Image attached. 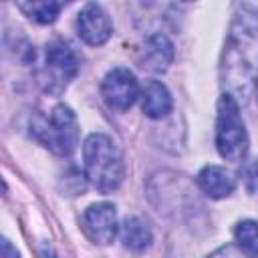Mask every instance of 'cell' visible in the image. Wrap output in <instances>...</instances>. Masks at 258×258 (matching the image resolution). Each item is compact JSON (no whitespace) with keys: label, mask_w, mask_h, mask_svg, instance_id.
I'll return each mask as SVG.
<instances>
[{"label":"cell","mask_w":258,"mask_h":258,"mask_svg":"<svg viewBox=\"0 0 258 258\" xmlns=\"http://www.w3.org/2000/svg\"><path fill=\"white\" fill-rule=\"evenodd\" d=\"M224 91L240 105L246 103L258 85V4H238L222 54Z\"/></svg>","instance_id":"6da1fadb"},{"label":"cell","mask_w":258,"mask_h":258,"mask_svg":"<svg viewBox=\"0 0 258 258\" xmlns=\"http://www.w3.org/2000/svg\"><path fill=\"white\" fill-rule=\"evenodd\" d=\"M83 161L87 179L101 191H115L125 179V161L117 143L105 133H91L83 141Z\"/></svg>","instance_id":"7a4b0ae2"},{"label":"cell","mask_w":258,"mask_h":258,"mask_svg":"<svg viewBox=\"0 0 258 258\" xmlns=\"http://www.w3.org/2000/svg\"><path fill=\"white\" fill-rule=\"evenodd\" d=\"M30 135L56 155H71L79 145V123L73 109L58 103L48 115L34 113L30 119Z\"/></svg>","instance_id":"3957f363"},{"label":"cell","mask_w":258,"mask_h":258,"mask_svg":"<svg viewBox=\"0 0 258 258\" xmlns=\"http://www.w3.org/2000/svg\"><path fill=\"white\" fill-rule=\"evenodd\" d=\"M77 73H79V62L73 48L60 38L48 40L42 50V60L36 69L38 87L46 95L58 97L67 91V87L77 77Z\"/></svg>","instance_id":"277c9868"},{"label":"cell","mask_w":258,"mask_h":258,"mask_svg":"<svg viewBox=\"0 0 258 258\" xmlns=\"http://www.w3.org/2000/svg\"><path fill=\"white\" fill-rule=\"evenodd\" d=\"M216 149L226 161H242L248 153V133L240 115V105L224 93L216 109Z\"/></svg>","instance_id":"5b68a950"},{"label":"cell","mask_w":258,"mask_h":258,"mask_svg":"<svg viewBox=\"0 0 258 258\" xmlns=\"http://www.w3.org/2000/svg\"><path fill=\"white\" fill-rule=\"evenodd\" d=\"M149 200L157 206V212L161 214H173L177 212H189V204L198 206L196 189L191 181L175 171H159L151 175L149 179Z\"/></svg>","instance_id":"8992f818"},{"label":"cell","mask_w":258,"mask_h":258,"mask_svg":"<svg viewBox=\"0 0 258 258\" xmlns=\"http://www.w3.org/2000/svg\"><path fill=\"white\" fill-rule=\"evenodd\" d=\"M139 95L141 87L137 83V77L125 67L111 69L101 81V97L115 111H127L129 107H133Z\"/></svg>","instance_id":"52a82bcc"},{"label":"cell","mask_w":258,"mask_h":258,"mask_svg":"<svg viewBox=\"0 0 258 258\" xmlns=\"http://www.w3.org/2000/svg\"><path fill=\"white\" fill-rule=\"evenodd\" d=\"M81 230L93 244H99V246L111 244L119 234L115 206L109 202L91 204L81 216Z\"/></svg>","instance_id":"ba28073f"},{"label":"cell","mask_w":258,"mask_h":258,"mask_svg":"<svg viewBox=\"0 0 258 258\" xmlns=\"http://www.w3.org/2000/svg\"><path fill=\"white\" fill-rule=\"evenodd\" d=\"M77 32L87 44L101 46L111 38L113 24L101 4L89 2L81 8V12L77 16Z\"/></svg>","instance_id":"9c48e42d"},{"label":"cell","mask_w":258,"mask_h":258,"mask_svg":"<svg viewBox=\"0 0 258 258\" xmlns=\"http://www.w3.org/2000/svg\"><path fill=\"white\" fill-rule=\"evenodd\" d=\"M173 60V44L163 32H153L147 36L141 54L139 67L149 73H165Z\"/></svg>","instance_id":"30bf717a"},{"label":"cell","mask_w":258,"mask_h":258,"mask_svg":"<svg viewBox=\"0 0 258 258\" xmlns=\"http://www.w3.org/2000/svg\"><path fill=\"white\" fill-rule=\"evenodd\" d=\"M198 189L210 200H224L236 189L234 175L222 165H206L196 175Z\"/></svg>","instance_id":"8fae6325"},{"label":"cell","mask_w":258,"mask_h":258,"mask_svg":"<svg viewBox=\"0 0 258 258\" xmlns=\"http://www.w3.org/2000/svg\"><path fill=\"white\" fill-rule=\"evenodd\" d=\"M139 99H141V111L149 119H163L173 109L171 93L161 81H155V79H147L143 83Z\"/></svg>","instance_id":"7c38bea8"},{"label":"cell","mask_w":258,"mask_h":258,"mask_svg":"<svg viewBox=\"0 0 258 258\" xmlns=\"http://www.w3.org/2000/svg\"><path fill=\"white\" fill-rule=\"evenodd\" d=\"M119 238H121L123 246L129 248V250H133V252H143L153 242L151 228L141 218H137V216L125 218L121 222V226H119Z\"/></svg>","instance_id":"4fadbf2b"},{"label":"cell","mask_w":258,"mask_h":258,"mask_svg":"<svg viewBox=\"0 0 258 258\" xmlns=\"http://www.w3.org/2000/svg\"><path fill=\"white\" fill-rule=\"evenodd\" d=\"M62 4L54 0H32V2H18V10L24 12L36 24H52L60 14Z\"/></svg>","instance_id":"5bb4252c"},{"label":"cell","mask_w":258,"mask_h":258,"mask_svg":"<svg viewBox=\"0 0 258 258\" xmlns=\"http://www.w3.org/2000/svg\"><path fill=\"white\" fill-rule=\"evenodd\" d=\"M234 240L246 254L258 258V222L256 220H242L234 226Z\"/></svg>","instance_id":"9a60e30c"},{"label":"cell","mask_w":258,"mask_h":258,"mask_svg":"<svg viewBox=\"0 0 258 258\" xmlns=\"http://www.w3.org/2000/svg\"><path fill=\"white\" fill-rule=\"evenodd\" d=\"M206 258H254L250 254H246L240 246L236 244H226V246H220L218 250H214L212 254H208Z\"/></svg>","instance_id":"2e32d148"},{"label":"cell","mask_w":258,"mask_h":258,"mask_svg":"<svg viewBox=\"0 0 258 258\" xmlns=\"http://www.w3.org/2000/svg\"><path fill=\"white\" fill-rule=\"evenodd\" d=\"M244 183L250 194H258V159L250 161L244 169Z\"/></svg>","instance_id":"e0dca14e"},{"label":"cell","mask_w":258,"mask_h":258,"mask_svg":"<svg viewBox=\"0 0 258 258\" xmlns=\"http://www.w3.org/2000/svg\"><path fill=\"white\" fill-rule=\"evenodd\" d=\"M0 258H20L18 250L10 244V240H2V250H0Z\"/></svg>","instance_id":"ac0fdd59"}]
</instances>
